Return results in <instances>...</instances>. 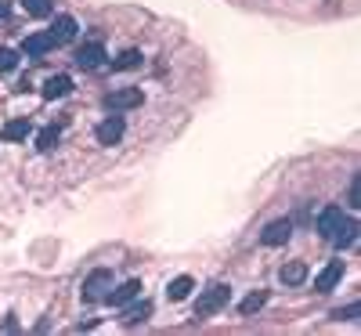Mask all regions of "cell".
Segmentation results:
<instances>
[{
	"label": "cell",
	"instance_id": "6da1fadb",
	"mask_svg": "<svg viewBox=\"0 0 361 336\" xmlns=\"http://www.w3.org/2000/svg\"><path fill=\"white\" fill-rule=\"evenodd\" d=\"M228 300H231V290H228L224 282L206 286V290L199 293V300H195V318H210V315H217V311H224Z\"/></svg>",
	"mask_w": 361,
	"mask_h": 336
},
{
	"label": "cell",
	"instance_id": "7a4b0ae2",
	"mask_svg": "<svg viewBox=\"0 0 361 336\" xmlns=\"http://www.w3.org/2000/svg\"><path fill=\"white\" fill-rule=\"evenodd\" d=\"M108 290H113V271H108V268H94L87 275V282H84V300L87 304H98V300L108 297Z\"/></svg>",
	"mask_w": 361,
	"mask_h": 336
},
{
	"label": "cell",
	"instance_id": "3957f363",
	"mask_svg": "<svg viewBox=\"0 0 361 336\" xmlns=\"http://www.w3.org/2000/svg\"><path fill=\"white\" fill-rule=\"evenodd\" d=\"M141 102H145V94H141L137 87H119V91L105 94V109L108 112H127V109H137Z\"/></svg>",
	"mask_w": 361,
	"mask_h": 336
},
{
	"label": "cell",
	"instance_id": "277c9868",
	"mask_svg": "<svg viewBox=\"0 0 361 336\" xmlns=\"http://www.w3.org/2000/svg\"><path fill=\"white\" fill-rule=\"evenodd\" d=\"M343 224H347V214H343L340 206H325V210L318 214V232H322V239H329V243L340 239Z\"/></svg>",
	"mask_w": 361,
	"mask_h": 336
},
{
	"label": "cell",
	"instance_id": "5b68a950",
	"mask_svg": "<svg viewBox=\"0 0 361 336\" xmlns=\"http://www.w3.org/2000/svg\"><path fill=\"white\" fill-rule=\"evenodd\" d=\"M76 66L87 69V73H90V69H101V66H105V47H101V44H94V40L84 44L80 51H76Z\"/></svg>",
	"mask_w": 361,
	"mask_h": 336
},
{
	"label": "cell",
	"instance_id": "8992f818",
	"mask_svg": "<svg viewBox=\"0 0 361 336\" xmlns=\"http://www.w3.org/2000/svg\"><path fill=\"white\" fill-rule=\"evenodd\" d=\"M289 235H293V221L282 217V221H271L268 228L260 232V243H264V246H282Z\"/></svg>",
	"mask_w": 361,
	"mask_h": 336
},
{
	"label": "cell",
	"instance_id": "52a82bcc",
	"mask_svg": "<svg viewBox=\"0 0 361 336\" xmlns=\"http://www.w3.org/2000/svg\"><path fill=\"white\" fill-rule=\"evenodd\" d=\"M343 279V261H329L322 271H318V279H315V290L318 293H329V290H336V282Z\"/></svg>",
	"mask_w": 361,
	"mask_h": 336
},
{
	"label": "cell",
	"instance_id": "ba28073f",
	"mask_svg": "<svg viewBox=\"0 0 361 336\" xmlns=\"http://www.w3.org/2000/svg\"><path fill=\"white\" fill-rule=\"evenodd\" d=\"M94 138H98V145H119V138H123V120H119V116H108L105 123H98Z\"/></svg>",
	"mask_w": 361,
	"mask_h": 336
},
{
	"label": "cell",
	"instance_id": "9c48e42d",
	"mask_svg": "<svg viewBox=\"0 0 361 336\" xmlns=\"http://www.w3.org/2000/svg\"><path fill=\"white\" fill-rule=\"evenodd\" d=\"M55 37L51 33H33V37H26L22 40V51L29 55V58H40V55H47V51H55Z\"/></svg>",
	"mask_w": 361,
	"mask_h": 336
},
{
	"label": "cell",
	"instance_id": "30bf717a",
	"mask_svg": "<svg viewBox=\"0 0 361 336\" xmlns=\"http://www.w3.org/2000/svg\"><path fill=\"white\" fill-rule=\"evenodd\" d=\"M47 33L55 37V44H58V47H61V44H69V40H76V19H69V15H58Z\"/></svg>",
	"mask_w": 361,
	"mask_h": 336
},
{
	"label": "cell",
	"instance_id": "8fae6325",
	"mask_svg": "<svg viewBox=\"0 0 361 336\" xmlns=\"http://www.w3.org/2000/svg\"><path fill=\"white\" fill-rule=\"evenodd\" d=\"M69 91H72V80H69L66 73H58V76H51V80H47L40 94H43L47 102H55V98H66Z\"/></svg>",
	"mask_w": 361,
	"mask_h": 336
},
{
	"label": "cell",
	"instance_id": "7c38bea8",
	"mask_svg": "<svg viewBox=\"0 0 361 336\" xmlns=\"http://www.w3.org/2000/svg\"><path fill=\"white\" fill-rule=\"evenodd\" d=\"M137 293H141V282H137V279H130V282H123L119 290H113V293H108L105 300L113 304V308H123V304H130Z\"/></svg>",
	"mask_w": 361,
	"mask_h": 336
},
{
	"label": "cell",
	"instance_id": "4fadbf2b",
	"mask_svg": "<svg viewBox=\"0 0 361 336\" xmlns=\"http://www.w3.org/2000/svg\"><path fill=\"white\" fill-rule=\"evenodd\" d=\"M307 279V264L304 261H289L286 268H282V282L286 286H300Z\"/></svg>",
	"mask_w": 361,
	"mask_h": 336
},
{
	"label": "cell",
	"instance_id": "5bb4252c",
	"mask_svg": "<svg viewBox=\"0 0 361 336\" xmlns=\"http://www.w3.org/2000/svg\"><path fill=\"white\" fill-rule=\"evenodd\" d=\"M29 134H33L29 120H11V123H4V141H26Z\"/></svg>",
	"mask_w": 361,
	"mask_h": 336
},
{
	"label": "cell",
	"instance_id": "9a60e30c",
	"mask_svg": "<svg viewBox=\"0 0 361 336\" xmlns=\"http://www.w3.org/2000/svg\"><path fill=\"white\" fill-rule=\"evenodd\" d=\"M166 290H170V300H188V293H192V290H195V282H192V279H188V275H177L174 282H170V286H166Z\"/></svg>",
	"mask_w": 361,
	"mask_h": 336
},
{
	"label": "cell",
	"instance_id": "2e32d148",
	"mask_svg": "<svg viewBox=\"0 0 361 336\" xmlns=\"http://www.w3.org/2000/svg\"><path fill=\"white\" fill-rule=\"evenodd\" d=\"M148 315H152V304L141 300L137 308H127V311H123V326H137V322H145Z\"/></svg>",
	"mask_w": 361,
	"mask_h": 336
},
{
	"label": "cell",
	"instance_id": "e0dca14e",
	"mask_svg": "<svg viewBox=\"0 0 361 336\" xmlns=\"http://www.w3.org/2000/svg\"><path fill=\"white\" fill-rule=\"evenodd\" d=\"M264 304H268V293L257 290V293H249V297L239 304V315H257V311L264 308Z\"/></svg>",
	"mask_w": 361,
	"mask_h": 336
},
{
	"label": "cell",
	"instance_id": "ac0fdd59",
	"mask_svg": "<svg viewBox=\"0 0 361 336\" xmlns=\"http://www.w3.org/2000/svg\"><path fill=\"white\" fill-rule=\"evenodd\" d=\"M137 66H141V51H123V55L113 62L116 73H127V69H137Z\"/></svg>",
	"mask_w": 361,
	"mask_h": 336
},
{
	"label": "cell",
	"instance_id": "d6986e66",
	"mask_svg": "<svg viewBox=\"0 0 361 336\" xmlns=\"http://www.w3.org/2000/svg\"><path fill=\"white\" fill-rule=\"evenodd\" d=\"M58 145V127H43V131L37 134V149L40 152H51Z\"/></svg>",
	"mask_w": 361,
	"mask_h": 336
},
{
	"label": "cell",
	"instance_id": "ffe728a7",
	"mask_svg": "<svg viewBox=\"0 0 361 336\" xmlns=\"http://www.w3.org/2000/svg\"><path fill=\"white\" fill-rule=\"evenodd\" d=\"M51 4L55 0H22V8L33 15V19H47V15H51Z\"/></svg>",
	"mask_w": 361,
	"mask_h": 336
},
{
	"label": "cell",
	"instance_id": "44dd1931",
	"mask_svg": "<svg viewBox=\"0 0 361 336\" xmlns=\"http://www.w3.org/2000/svg\"><path fill=\"white\" fill-rule=\"evenodd\" d=\"M354 239H358V221L347 217V224H343V232H340V239H336V246H351Z\"/></svg>",
	"mask_w": 361,
	"mask_h": 336
},
{
	"label": "cell",
	"instance_id": "7402d4cb",
	"mask_svg": "<svg viewBox=\"0 0 361 336\" xmlns=\"http://www.w3.org/2000/svg\"><path fill=\"white\" fill-rule=\"evenodd\" d=\"M19 66V51H11V47H0V73H11Z\"/></svg>",
	"mask_w": 361,
	"mask_h": 336
},
{
	"label": "cell",
	"instance_id": "603a6c76",
	"mask_svg": "<svg viewBox=\"0 0 361 336\" xmlns=\"http://www.w3.org/2000/svg\"><path fill=\"white\" fill-rule=\"evenodd\" d=\"M351 206H361V178L351 181Z\"/></svg>",
	"mask_w": 361,
	"mask_h": 336
},
{
	"label": "cell",
	"instance_id": "cb8c5ba5",
	"mask_svg": "<svg viewBox=\"0 0 361 336\" xmlns=\"http://www.w3.org/2000/svg\"><path fill=\"white\" fill-rule=\"evenodd\" d=\"M333 318H358V304H351V308H343V311H336Z\"/></svg>",
	"mask_w": 361,
	"mask_h": 336
},
{
	"label": "cell",
	"instance_id": "d4e9b609",
	"mask_svg": "<svg viewBox=\"0 0 361 336\" xmlns=\"http://www.w3.org/2000/svg\"><path fill=\"white\" fill-rule=\"evenodd\" d=\"M8 15H11V4H8V0H0V19H8Z\"/></svg>",
	"mask_w": 361,
	"mask_h": 336
}]
</instances>
